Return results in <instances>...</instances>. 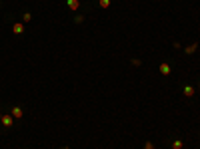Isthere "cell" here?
Segmentation results:
<instances>
[{"instance_id": "5b68a950", "label": "cell", "mask_w": 200, "mask_h": 149, "mask_svg": "<svg viewBox=\"0 0 200 149\" xmlns=\"http://www.w3.org/2000/svg\"><path fill=\"white\" fill-rule=\"evenodd\" d=\"M158 70H160V74H164V76H168V74L172 72V70H170V66H168V64H160V68H158Z\"/></svg>"}, {"instance_id": "7c38bea8", "label": "cell", "mask_w": 200, "mask_h": 149, "mask_svg": "<svg viewBox=\"0 0 200 149\" xmlns=\"http://www.w3.org/2000/svg\"><path fill=\"white\" fill-rule=\"evenodd\" d=\"M198 90H200V85H198Z\"/></svg>"}, {"instance_id": "ba28073f", "label": "cell", "mask_w": 200, "mask_h": 149, "mask_svg": "<svg viewBox=\"0 0 200 149\" xmlns=\"http://www.w3.org/2000/svg\"><path fill=\"white\" fill-rule=\"evenodd\" d=\"M196 50H198V44L194 42V44H190V46H188V48H186V54H194V52H196Z\"/></svg>"}, {"instance_id": "9c48e42d", "label": "cell", "mask_w": 200, "mask_h": 149, "mask_svg": "<svg viewBox=\"0 0 200 149\" xmlns=\"http://www.w3.org/2000/svg\"><path fill=\"white\" fill-rule=\"evenodd\" d=\"M110 6V0H100V8H108Z\"/></svg>"}, {"instance_id": "52a82bcc", "label": "cell", "mask_w": 200, "mask_h": 149, "mask_svg": "<svg viewBox=\"0 0 200 149\" xmlns=\"http://www.w3.org/2000/svg\"><path fill=\"white\" fill-rule=\"evenodd\" d=\"M182 147H184L182 139H174V141H172V149H182Z\"/></svg>"}, {"instance_id": "8fae6325", "label": "cell", "mask_w": 200, "mask_h": 149, "mask_svg": "<svg viewBox=\"0 0 200 149\" xmlns=\"http://www.w3.org/2000/svg\"><path fill=\"white\" fill-rule=\"evenodd\" d=\"M144 149H154V145H152L150 141H148V143H144Z\"/></svg>"}, {"instance_id": "8992f818", "label": "cell", "mask_w": 200, "mask_h": 149, "mask_svg": "<svg viewBox=\"0 0 200 149\" xmlns=\"http://www.w3.org/2000/svg\"><path fill=\"white\" fill-rule=\"evenodd\" d=\"M12 32H14V34H22V32H24V26H22L20 22H16V24L12 26Z\"/></svg>"}, {"instance_id": "7a4b0ae2", "label": "cell", "mask_w": 200, "mask_h": 149, "mask_svg": "<svg viewBox=\"0 0 200 149\" xmlns=\"http://www.w3.org/2000/svg\"><path fill=\"white\" fill-rule=\"evenodd\" d=\"M0 123H2L4 127H10L14 121H12V117H10V115H0Z\"/></svg>"}, {"instance_id": "277c9868", "label": "cell", "mask_w": 200, "mask_h": 149, "mask_svg": "<svg viewBox=\"0 0 200 149\" xmlns=\"http://www.w3.org/2000/svg\"><path fill=\"white\" fill-rule=\"evenodd\" d=\"M10 113H12V117H16V119H20V117H22V113H24V111L20 110V107H12V110H10Z\"/></svg>"}, {"instance_id": "30bf717a", "label": "cell", "mask_w": 200, "mask_h": 149, "mask_svg": "<svg viewBox=\"0 0 200 149\" xmlns=\"http://www.w3.org/2000/svg\"><path fill=\"white\" fill-rule=\"evenodd\" d=\"M30 18H32V16H30V12H24V22H28Z\"/></svg>"}, {"instance_id": "6da1fadb", "label": "cell", "mask_w": 200, "mask_h": 149, "mask_svg": "<svg viewBox=\"0 0 200 149\" xmlns=\"http://www.w3.org/2000/svg\"><path fill=\"white\" fill-rule=\"evenodd\" d=\"M66 4H68V8L72 10V12H76L80 8V0H66Z\"/></svg>"}, {"instance_id": "3957f363", "label": "cell", "mask_w": 200, "mask_h": 149, "mask_svg": "<svg viewBox=\"0 0 200 149\" xmlns=\"http://www.w3.org/2000/svg\"><path fill=\"white\" fill-rule=\"evenodd\" d=\"M182 93H184V96H186V97H192L194 93H196V90H194L192 85L188 84V85H184V90H182Z\"/></svg>"}]
</instances>
